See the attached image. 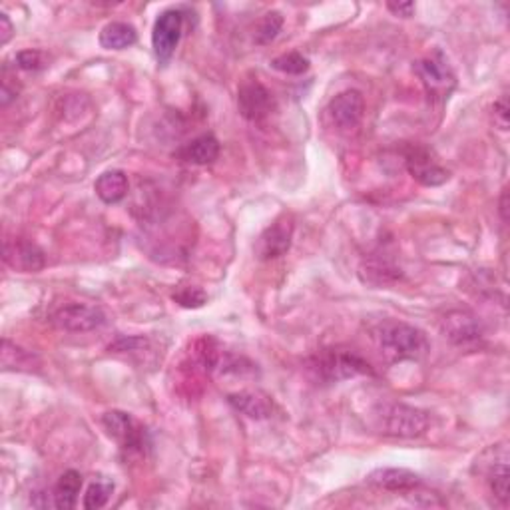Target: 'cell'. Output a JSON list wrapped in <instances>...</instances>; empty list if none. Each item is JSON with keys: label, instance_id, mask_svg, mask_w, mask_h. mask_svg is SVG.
Segmentation results:
<instances>
[{"label": "cell", "instance_id": "6da1fadb", "mask_svg": "<svg viewBox=\"0 0 510 510\" xmlns=\"http://www.w3.org/2000/svg\"><path fill=\"white\" fill-rule=\"evenodd\" d=\"M373 342L389 363L421 361L427 357L428 339L423 329L399 319H383L373 327Z\"/></svg>", "mask_w": 510, "mask_h": 510}, {"label": "cell", "instance_id": "7a4b0ae2", "mask_svg": "<svg viewBox=\"0 0 510 510\" xmlns=\"http://www.w3.org/2000/svg\"><path fill=\"white\" fill-rule=\"evenodd\" d=\"M431 417L423 409L405 403L383 405L377 413L379 431L395 438H417L428 431Z\"/></svg>", "mask_w": 510, "mask_h": 510}, {"label": "cell", "instance_id": "3957f363", "mask_svg": "<svg viewBox=\"0 0 510 510\" xmlns=\"http://www.w3.org/2000/svg\"><path fill=\"white\" fill-rule=\"evenodd\" d=\"M313 369L325 381H345L359 375H375L373 367L361 355L347 349H325L313 359Z\"/></svg>", "mask_w": 510, "mask_h": 510}, {"label": "cell", "instance_id": "277c9868", "mask_svg": "<svg viewBox=\"0 0 510 510\" xmlns=\"http://www.w3.org/2000/svg\"><path fill=\"white\" fill-rule=\"evenodd\" d=\"M415 72L421 78L425 92L433 104L447 102L457 86L453 70L441 54L419 60V63H415Z\"/></svg>", "mask_w": 510, "mask_h": 510}, {"label": "cell", "instance_id": "5b68a950", "mask_svg": "<svg viewBox=\"0 0 510 510\" xmlns=\"http://www.w3.org/2000/svg\"><path fill=\"white\" fill-rule=\"evenodd\" d=\"M443 337L448 343L461 349H475L483 343L485 332L476 315L467 309H451L438 322Z\"/></svg>", "mask_w": 510, "mask_h": 510}, {"label": "cell", "instance_id": "8992f818", "mask_svg": "<svg viewBox=\"0 0 510 510\" xmlns=\"http://www.w3.org/2000/svg\"><path fill=\"white\" fill-rule=\"evenodd\" d=\"M50 322H53V325L60 329V332L88 333L106 323V313L98 305L70 303L58 307L56 312L50 315Z\"/></svg>", "mask_w": 510, "mask_h": 510}, {"label": "cell", "instance_id": "52a82bcc", "mask_svg": "<svg viewBox=\"0 0 510 510\" xmlns=\"http://www.w3.org/2000/svg\"><path fill=\"white\" fill-rule=\"evenodd\" d=\"M405 164H407V172L411 174L415 182L427 188L443 186L445 182H448V178H451L448 169L438 162L437 154L427 146L417 144L409 148L405 154Z\"/></svg>", "mask_w": 510, "mask_h": 510}, {"label": "cell", "instance_id": "ba28073f", "mask_svg": "<svg viewBox=\"0 0 510 510\" xmlns=\"http://www.w3.org/2000/svg\"><path fill=\"white\" fill-rule=\"evenodd\" d=\"M106 433L130 453H144L148 447V435L132 415L124 411H108L102 417Z\"/></svg>", "mask_w": 510, "mask_h": 510}, {"label": "cell", "instance_id": "9c48e42d", "mask_svg": "<svg viewBox=\"0 0 510 510\" xmlns=\"http://www.w3.org/2000/svg\"><path fill=\"white\" fill-rule=\"evenodd\" d=\"M184 14L176 8H168L156 18L152 28V48L159 63H168L174 56L176 48L182 40Z\"/></svg>", "mask_w": 510, "mask_h": 510}, {"label": "cell", "instance_id": "30bf717a", "mask_svg": "<svg viewBox=\"0 0 510 510\" xmlns=\"http://www.w3.org/2000/svg\"><path fill=\"white\" fill-rule=\"evenodd\" d=\"M237 108L247 122H264L275 110V98L259 80H245L237 90Z\"/></svg>", "mask_w": 510, "mask_h": 510}, {"label": "cell", "instance_id": "8fae6325", "mask_svg": "<svg viewBox=\"0 0 510 510\" xmlns=\"http://www.w3.org/2000/svg\"><path fill=\"white\" fill-rule=\"evenodd\" d=\"M293 242V222L289 216L277 217L272 226H267L259 237L255 239L254 252L255 257L262 262H272V259L284 257Z\"/></svg>", "mask_w": 510, "mask_h": 510}, {"label": "cell", "instance_id": "7c38bea8", "mask_svg": "<svg viewBox=\"0 0 510 510\" xmlns=\"http://www.w3.org/2000/svg\"><path fill=\"white\" fill-rule=\"evenodd\" d=\"M327 114L332 118L333 126L343 132L355 130L365 116V98L359 90H343L327 106Z\"/></svg>", "mask_w": 510, "mask_h": 510}, {"label": "cell", "instance_id": "4fadbf2b", "mask_svg": "<svg viewBox=\"0 0 510 510\" xmlns=\"http://www.w3.org/2000/svg\"><path fill=\"white\" fill-rule=\"evenodd\" d=\"M3 262L20 274H36L46 265L44 252L28 239H5Z\"/></svg>", "mask_w": 510, "mask_h": 510}, {"label": "cell", "instance_id": "5bb4252c", "mask_svg": "<svg viewBox=\"0 0 510 510\" xmlns=\"http://www.w3.org/2000/svg\"><path fill=\"white\" fill-rule=\"evenodd\" d=\"M481 467L485 468V476L488 488L495 495V498L503 506L508 505V451L505 445L491 447L481 457Z\"/></svg>", "mask_w": 510, "mask_h": 510}, {"label": "cell", "instance_id": "9a60e30c", "mask_svg": "<svg viewBox=\"0 0 510 510\" xmlns=\"http://www.w3.org/2000/svg\"><path fill=\"white\" fill-rule=\"evenodd\" d=\"M227 403L232 405L237 413L252 419V421H265V419L272 417L275 411L274 399L264 391H257V389H244V391L227 395Z\"/></svg>", "mask_w": 510, "mask_h": 510}, {"label": "cell", "instance_id": "2e32d148", "mask_svg": "<svg viewBox=\"0 0 510 510\" xmlns=\"http://www.w3.org/2000/svg\"><path fill=\"white\" fill-rule=\"evenodd\" d=\"M367 483L377 488H383L389 493H413L419 486H423L421 476L417 473L409 471V468H397V467H385L377 468L367 476Z\"/></svg>", "mask_w": 510, "mask_h": 510}, {"label": "cell", "instance_id": "e0dca14e", "mask_svg": "<svg viewBox=\"0 0 510 510\" xmlns=\"http://www.w3.org/2000/svg\"><path fill=\"white\" fill-rule=\"evenodd\" d=\"M359 277H361L363 284L371 287H393L401 282L403 274L401 269L391 262H385V259H369L359 267Z\"/></svg>", "mask_w": 510, "mask_h": 510}, {"label": "cell", "instance_id": "ac0fdd59", "mask_svg": "<svg viewBox=\"0 0 510 510\" xmlns=\"http://www.w3.org/2000/svg\"><path fill=\"white\" fill-rule=\"evenodd\" d=\"M128 176L122 169H108V172L98 176L94 192L104 204H118L128 196Z\"/></svg>", "mask_w": 510, "mask_h": 510}, {"label": "cell", "instance_id": "d6986e66", "mask_svg": "<svg viewBox=\"0 0 510 510\" xmlns=\"http://www.w3.org/2000/svg\"><path fill=\"white\" fill-rule=\"evenodd\" d=\"M82 491V475L78 471H66L58 478L53 491V505L58 510H70L78 503V495Z\"/></svg>", "mask_w": 510, "mask_h": 510}, {"label": "cell", "instance_id": "ffe728a7", "mask_svg": "<svg viewBox=\"0 0 510 510\" xmlns=\"http://www.w3.org/2000/svg\"><path fill=\"white\" fill-rule=\"evenodd\" d=\"M217 156H219V142H217V138L212 134L197 136L182 149V158L186 159V162L196 164V166L212 164V162H216Z\"/></svg>", "mask_w": 510, "mask_h": 510}, {"label": "cell", "instance_id": "44dd1931", "mask_svg": "<svg viewBox=\"0 0 510 510\" xmlns=\"http://www.w3.org/2000/svg\"><path fill=\"white\" fill-rule=\"evenodd\" d=\"M98 40L104 50H126L138 43V33L128 23H108L100 30Z\"/></svg>", "mask_w": 510, "mask_h": 510}, {"label": "cell", "instance_id": "7402d4cb", "mask_svg": "<svg viewBox=\"0 0 510 510\" xmlns=\"http://www.w3.org/2000/svg\"><path fill=\"white\" fill-rule=\"evenodd\" d=\"M3 367L5 371L33 373L38 371L40 359L34 353H30L26 349L13 343L10 339H3Z\"/></svg>", "mask_w": 510, "mask_h": 510}, {"label": "cell", "instance_id": "603a6c76", "mask_svg": "<svg viewBox=\"0 0 510 510\" xmlns=\"http://www.w3.org/2000/svg\"><path fill=\"white\" fill-rule=\"evenodd\" d=\"M284 26V16L282 13H277V10H272V13H265L262 18L257 20L255 30H254V43L255 44H269L274 43L277 38L279 30Z\"/></svg>", "mask_w": 510, "mask_h": 510}, {"label": "cell", "instance_id": "cb8c5ba5", "mask_svg": "<svg viewBox=\"0 0 510 510\" xmlns=\"http://www.w3.org/2000/svg\"><path fill=\"white\" fill-rule=\"evenodd\" d=\"M309 58L303 56L302 53H285L282 56H277L272 60V68L277 72L287 74V76H302L309 70Z\"/></svg>", "mask_w": 510, "mask_h": 510}, {"label": "cell", "instance_id": "d4e9b609", "mask_svg": "<svg viewBox=\"0 0 510 510\" xmlns=\"http://www.w3.org/2000/svg\"><path fill=\"white\" fill-rule=\"evenodd\" d=\"M112 493H114V483L106 481V478H98V481L88 486L82 505L86 510L102 508L108 505L110 498H112Z\"/></svg>", "mask_w": 510, "mask_h": 510}, {"label": "cell", "instance_id": "484cf974", "mask_svg": "<svg viewBox=\"0 0 510 510\" xmlns=\"http://www.w3.org/2000/svg\"><path fill=\"white\" fill-rule=\"evenodd\" d=\"M172 299L178 305H182L186 309H197L207 302V295L204 289L197 285H179L174 292Z\"/></svg>", "mask_w": 510, "mask_h": 510}, {"label": "cell", "instance_id": "4316f807", "mask_svg": "<svg viewBox=\"0 0 510 510\" xmlns=\"http://www.w3.org/2000/svg\"><path fill=\"white\" fill-rule=\"evenodd\" d=\"M16 66L20 70H26V72H38V70L46 68L48 64V56L43 53V50H20V53L14 56Z\"/></svg>", "mask_w": 510, "mask_h": 510}, {"label": "cell", "instance_id": "83f0119b", "mask_svg": "<svg viewBox=\"0 0 510 510\" xmlns=\"http://www.w3.org/2000/svg\"><path fill=\"white\" fill-rule=\"evenodd\" d=\"M148 347L146 337H120L118 342L110 345V353H128V351H142Z\"/></svg>", "mask_w": 510, "mask_h": 510}, {"label": "cell", "instance_id": "f1b7e54d", "mask_svg": "<svg viewBox=\"0 0 510 510\" xmlns=\"http://www.w3.org/2000/svg\"><path fill=\"white\" fill-rule=\"evenodd\" d=\"M493 112H495V124L501 128V130H508V104H506V98H501V100H498V102H495Z\"/></svg>", "mask_w": 510, "mask_h": 510}, {"label": "cell", "instance_id": "f546056e", "mask_svg": "<svg viewBox=\"0 0 510 510\" xmlns=\"http://www.w3.org/2000/svg\"><path fill=\"white\" fill-rule=\"evenodd\" d=\"M14 36V24L10 23L6 13H0V44H8V40Z\"/></svg>", "mask_w": 510, "mask_h": 510}, {"label": "cell", "instance_id": "4dcf8cb0", "mask_svg": "<svg viewBox=\"0 0 510 510\" xmlns=\"http://www.w3.org/2000/svg\"><path fill=\"white\" fill-rule=\"evenodd\" d=\"M387 10L393 13L395 16L409 18L415 13V3H387Z\"/></svg>", "mask_w": 510, "mask_h": 510}, {"label": "cell", "instance_id": "1f68e13d", "mask_svg": "<svg viewBox=\"0 0 510 510\" xmlns=\"http://www.w3.org/2000/svg\"><path fill=\"white\" fill-rule=\"evenodd\" d=\"M498 212H501L503 222H508V188H503V194H501V204H498Z\"/></svg>", "mask_w": 510, "mask_h": 510}]
</instances>
